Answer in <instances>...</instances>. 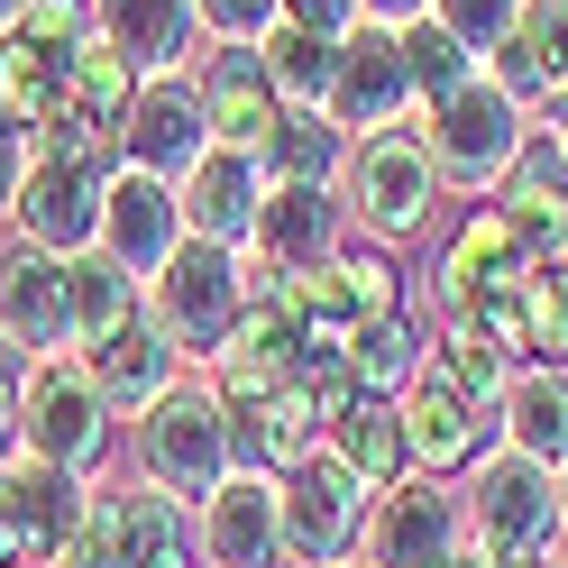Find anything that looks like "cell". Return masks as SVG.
Wrapping results in <instances>:
<instances>
[{
  "label": "cell",
  "mask_w": 568,
  "mask_h": 568,
  "mask_svg": "<svg viewBox=\"0 0 568 568\" xmlns=\"http://www.w3.org/2000/svg\"><path fill=\"white\" fill-rule=\"evenodd\" d=\"M202 148H211V111H202L193 64H184V74H148L138 101H129V120H120V165L184 184V174L202 165Z\"/></svg>",
  "instance_id": "7c38bea8"
},
{
  "label": "cell",
  "mask_w": 568,
  "mask_h": 568,
  "mask_svg": "<svg viewBox=\"0 0 568 568\" xmlns=\"http://www.w3.org/2000/svg\"><path fill=\"white\" fill-rule=\"evenodd\" d=\"M28 165H38V129H28L10 101H0V221L19 211V184H28Z\"/></svg>",
  "instance_id": "74e56055"
},
{
  "label": "cell",
  "mask_w": 568,
  "mask_h": 568,
  "mask_svg": "<svg viewBox=\"0 0 568 568\" xmlns=\"http://www.w3.org/2000/svg\"><path fill=\"white\" fill-rule=\"evenodd\" d=\"M257 64H266V83L284 92V111H322L331 101V74H339V38H312V28H266L257 38Z\"/></svg>",
  "instance_id": "1f68e13d"
},
{
  "label": "cell",
  "mask_w": 568,
  "mask_h": 568,
  "mask_svg": "<svg viewBox=\"0 0 568 568\" xmlns=\"http://www.w3.org/2000/svg\"><path fill=\"white\" fill-rule=\"evenodd\" d=\"M83 367L101 376V395H111V413H148V404L165 395L174 376H193L184 358H174V339L156 331V312H138L129 331H111L101 348H83Z\"/></svg>",
  "instance_id": "4316f807"
},
{
  "label": "cell",
  "mask_w": 568,
  "mask_h": 568,
  "mask_svg": "<svg viewBox=\"0 0 568 568\" xmlns=\"http://www.w3.org/2000/svg\"><path fill=\"white\" fill-rule=\"evenodd\" d=\"M101 514H111V531H120V568H202L193 505H174L165 486H148V477L101 486Z\"/></svg>",
  "instance_id": "cb8c5ba5"
},
{
  "label": "cell",
  "mask_w": 568,
  "mask_h": 568,
  "mask_svg": "<svg viewBox=\"0 0 568 568\" xmlns=\"http://www.w3.org/2000/svg\"><path fill=\"white\" fill-rule=\"evenodd\" d=\"M193 83H202V111H211V138L221 148H247L257 156L275 120H284V92L266 83L257 47H221V55H193Z\"/></svg>",
  "instance_id": "603a6c76"
},
{
  "label": "cell",
  "mask_w": 568,
  "mask_h": 568,
  "mask_svg": "<svg viewBox=\"0 0 568 568\" xmlns=\"http://www.w3.org/2000/svg\"><path fill=\"white\" fill-rule=\"evenodd\" d=\"M468 531L486 550H559V468L523 449H486L468 486Z\"/></svg>",
  "instance_id": "30bf717a"
},
{
  "label": "cell",
  "mask_w": 568,
  "mask_h": 568,
  "mask_svg": "<svg viewBox=\"0 0 568 568\" xmlns=\"http://www.w3.org/2000/svg\"><path fill=\"white\" fill-rule=\"evenodd\" d=\"M550 148H559V156H568V129H559V138H550Z\"/></svg>",
  "instance_id": "bcb514c9"
},
{
  "label": "cell",
  "mask_w": 568,
  "mask_h": 568,
  "mask_svg": "<svg viewBox=\"0 0 568 568\" xmlns=\"http://www.w3.org/2000/svg\"><path fill=\"white\" fill-rule=\"evenodd\" d=\"M120 165H74V156H38L19 184V211L10 230L28 247H47V257H83V247H101V193H111Z\"/></svg>",
  "instance_id": "4fadbf2b"
},
{
  "label": "cell",
  "mask_w": 568,
  "mask_h": 568,
  "mask_svg": "<svg viewBox=\"0 0 568 568\" xmlns=\"http://www.w3.org/2000/svg\"><path fill=\"white\" fill-rule=\"evenodd\" d=\"M348 247V193L339 184H266V211H257V239L247 257L275 266V275H322Z\"/></svg>",
  "instance_id": "e0dca14e"
},
{
  "label": "cell",
  "mask_w": 568,
  "mask_h": 568,
  "mask_svg": "<svg viewBox=\"0 0 568 568\" xmlns=\"http://www.w3.org/2000/svg\"><path fill=\"white\" fill-rule=\"evenodd\" d=\"M247 303H257L247 247H221V239H184L148 275V312H156V331L174 339V358H184V367L221 358V348L239 339V322H247Z\"/></svg>",
  "instance_id": "6da1fadb"
},
{
  "label": "cell",
  "mask_w": 568,
  "mask_h": 568,
  "mask_svg": "<svg viewBox=\"0 0 568 568\" xmlns=\"http://www.w3.org/2000/svg\"><path fill=\"white\" fill-rule=\"evenodd\" d=\"M322 395V449L339 458V468H358L376 495L413 477V440H404V404L395 395H367L358 376H331V385H312Z\"/></svg>",
  "instance_id": "2e32d148"
},
{
  "label": "cell",
  "mask_w": 568,
  "mask_h": 568,
  "mask_svg": "<svg viewBox=\"0 0 568 568\" xmlns=\"http://www.w3.org/2000/svg\"><path fill=\"white\" fill-rule=\"evenodd\" d=\"M19 10H28V0H0V28H10V19H19Z\"/></svg>",
  "instance_id": "f6af8a7d"
},
{
  "label": "cell",
  "mask_w": 568,
  "mask_h": 568,
  "mask_svg": "<svg viewBox=\"0 0 568 568\" xmlns=\"http://www.w3.org/2000/svg\"><path fill=\"white\" fill-rule=\"evenodd\" d=\"M523 275H531V247L514 239V221H505V211L486 202V211H468V230L449 239V257H440V284H432V294H440L449 331H458L486 294H505V284H523Z\"/></svg>",
  "instance_id": "7402d4cb"
},
{
  "label": "cell",
  "mask_w": 568,
  "mask_h": 568,
  "mask_svg": "<svg viewBox=\"0 0 568 568\" xmlns=\"http://www.w3.org/2000/svg\"><path fill=\"white\" fill-rule=\"evenodd\" d=\"M230 449H239V468H257V477H284L294 458L322 449V395H312L303 376H284L266 385V395H230Z\"/></svg>",
  "instance_id": "d6986e66"
},
{
  "label": "cell",
  "mask_w": 568,
  "mask_h": 568,
  "mask_svg": "<svg viewBox=\"0 0 568 568\" xmlns=\"http://www.w3.org/2000/svg\"><path fill=\"white\" fill-rule=\"evenodd\" d=\"M193 230H184V193L165 184V174H138V165H120L111 174V193H101V247L148 284L174 247H184Z\"/></svg>",
  "instance_id": "ac0fdd59"
},
{
  "label": "cell",
  "mask_w": 568,
  "mask_h": 568,
  "mask_svg": "<svg viewBox=\"0 0 568 568\" xmlns=\"http://www.w3.org/2000/svg\"><path fill=\"white\" fill-rule=\"evenodd\" d=\"M559 531H568V468H559Z\"/></svg>",
  "instance_id": "ee69618b"
},
{
  "label": "cell",
  "mask_w": 568,
  "mask_h": 568,
  "mask_svg": "<svg viewBox=\"0 0 568 568\" xmlns=\"http://www.w3.org/2000/svg\"><path fill=\"white\" fill-rule=\"evenodd\" d=\"M174 193H184V230H193V239L247 247V239H257V211H266V165L247 156V148H221V138H211L202 165H193Z\"/></svg>",
  "instance_id": "44dd1931"
},
{
  "label": "cell",
  "mask_w": 568,
  "mask_h": 568,
  "mask_svg": "<svg viewBox=\"0 0 568 568\" xmlns=\"http://www.w3.org/2000/svg\"><path fill=\"white\" fill-rule=\"evenodd\" d=\"M367 19H385V28H413V19H432V0H358Z\"/></svg>",
  "instance_id": "7bdbcfd3"
},
{
  "label": "cell",
  "mask_w": 568,
  "mask_h": 568,
  "mask_svg": "<svg viewBox=\"0 0 568 568\" xmlns=\"http://www.w3.org/2000/svg\"><path fill=\"white\" fill-rule=\"evenodd\" d=\"M367 505H376V486H367L358 468H339L331 449L294 458V468L275 477V514H284V559H294V568H339V559H358Z\"/></svg>",
  "instance_id": "8992f818"
},
{
  "label": "cell",
  "mask_w": 568,
  "mask_h": 568,
  "mask_svg": "<svg viewBox=\"0 0 568 568\" xmlns=\"http://www.w3.org/2000/svg\"><path fill=\"white\" fill-rule=\"evenodd\" d=\"M322 294L348 322V339H358L367 322H395V312H404V266L385 257V247H339V257L322 266Z\"/></svg>",
  "instance_id": "4dcf8cb0"
},
{
  "label": "cell",
  "mask_w": 568,
  "mask_h": 568,
  "mask_svg": "<svg viewBox=\"0 0 568 568\" xmlns=\"http://www.w3.org/2000/svg\"><path fill=\"white\" fill-rule=\"evenodd\" d=\"M495 211H505L514 239L531 247V266H550L568 247V156L550 148V138H531V148L514 156V174L495 184Z\"/></svg>",
  "instance_id": "d4e9b609"
},
{
  "label": "cell",
  "mask_w": 568,
  "mask_h": 568,
  "mask_svg": "<svg viewBox=\"0 0 568 568\" xmlns=\"http://www.w3.org/2000/svg\"><path fill=\"white\" fill-rule=\"evenodd\" d=\"M531 138H541V129H531V111H523V101L495 83V74L458 83L449 101H432V111H422V148H432L440 184H468V193H495Z\"/></svg>",
  "instance_id": "3957f363"
},
{
  "label": "cell",
  "mask_w": 568,
  "mask_h": 568,
  "mask_svg": "<svg viewBox=\"0 0 568 568\" xmlns=\"http://www.w3.org/2000/svg\"><path fill=\"white\" fill-rule=\"evenodd\" d=\"M550 266H568V247H559V257H550Z\"/></svg>",
  "instance_id": "681fc988"
},
{
  "label": "cell",
  "mask_w": 568,
  "mask_h": 568,
  "mask_svg": "<svg viewBox=\"0 0 568 568\" xmlns=\"http://www.w3.org/2000/svg\"><path fill=\"white\" fill-rule=\"evenodd\" d=\"M395 404H404V440H413V468L422 477H458V468H477V458L505 440V432H495V404H477L468 385L440 367V348L422 358V376L404 385Z\"/></svg>",
  "instance_id": "9c48e42d"
},
{
  "label": "cell",
  "mask_w": 568,
  "mask_h": 568,
  "mask_svg": "<svg viewBox=\"0 0 568 568\" xmlns=\"http://www.w3.org/2000/svg\"><path fill=\"white\" fill-rule=\"evenodd\" d=\"M92 38V0H28V10L0 28V101L38 129L55 101H64V74Z\"/></svg>",
  "instance_id": "ba28073f"
},
{
  "label": "cell",
  "mask_w": 568,
  "mask_h": 568,
  "mask_svg": "<svg viewBox=\"0 0 568 568\" xmlns=\"http://www.w3.org/2000/svg\"><path fill=\"white\" fill-rule=\"evenodd\" d=\"M111 395H101V376L64 348V358H38L28 367V404H19V449L47 458V468H74L92 477L101 458H111Z\"/></svg>",
  "instance_id": "277c9868"
},
{
  "label": "cell",
  "mask_w": 568,
  "mask_h": 568,
  "mask_svg": "<svg viewBox=\"0 0 568 568\" xmlns=\"http://www.w3.org/2000/svg\"><path fill=\"white\" fill-rule=\"evenodd\" d=\"M550 568H568V550H550Z\"/></svg>",
  "instance_id": "7dc6e473"
},
{
  "label": "cell",
  "mask_w": 568,
  "mask_h": 568,
  "mask_svg": "<svg viewBox=\"0 0 568 568\" xmlns=\"http://www.w3.org/2000/svg\"><path fill=\"white\" fill-rule=\"evenodd\" d=\"M339 568H358V559H339Z\"/></svg>",
  "instance_id": "f907efd6"
},
{
  "label": "cell",
  "mask_w": 568,
  "mask_h": 568,
  "mask_svg": "<svg viewBox=\"0 0 568 568\" xmlns=\"http://www.w3.org/2000/svg\"><path fill=\"white\" fill-rule=\"evenodd\" d=\"M440 367L468 385L477 404H505V385H514V358H505L495 339H477V331H449V339H440Z\"/></svg>",
  "instance_id": "8d00e7d4"
},
{
  "label": "cell",
  "mask_w": 568,
  "mask_h": 568,
  "mask_svg": "<svg viewBox=\"0 0 568 568\" xmlns=\"http://www.w3.org/2000/svg\"><path fill=\"white\" fill-rule=\"evenodd\" d=\"M322 111L348 129V138H376V129H404L413 111V74H404V38L385 19H358L339 38V74H331V101Z\"/></svg>",
  "instance_id": "5bb4252c"
},
{
  "label": "cell",
  "mask_w": 568,
  "mask_h": 568,
  "mask_svg": "<svg viewBox=\"0 0 568 568\" xmlns=\"http://www.w3.org/2000/svg\"><path fill=\"white\" fill-rule=\"evenodd\" d=\"M495 432H505V449L541 458V468H568V367H514L505 404H495Z\"/></svg>",
  "instance_id": "83f0119b"
},
{
  "label": "cell",
  "mask_w": 568,
  "mask_h": 568,
  "mask_svg": "<svg viewBox=\"0 0 568 568\" xmlns=\"http://www.w3.org/2000/svg\"><path fill=\"white\" fill-rule=\"evenodd\" d=\"M348 148H358V138H348L331 111H284L275 138L257 148V165H266V184H339Z\"/></svg>",
  "instance_id": "f546056e"
},
{
  "label": "cell",
  "mask_w": 568,
  "mask_h": 568,
  "mask_svg": "<svg viewBox=\"0 0 568 568\" xmlns=\"http://www.w3.org/2000/svg\"><path fill=\"white\" fill-rule=\"evenodd\" d=\"M422 358H432V348H422V331L404 322V312L395 322H367L358 339H348V376H358L367 395H404V385L422 376Z\"/></svg>",
  "instance_id": "836d02e7"
},
{
  "label": "cell",
  "mask_w": 568,
  "mask_h": 568,
  "mask_svg": "<svg viewBox=\"0 0 568 568\" xmlns=\"http://www.w3.org/2000/svg\"><path fill=\"white\" fill-rule=\"evenodd\" d=\"M468 550V495L449 477H395L367 505V531H358V568H449Z\"/></svg>",
  "instance_id": "52a82bcc"
},
{
  "label": "cell",
  "mask_w": 568,
  "mask_h": 568,
  "mask_svg": "<svg viewBox=\"0 0 568 568\" xmlns=\"http://www.w3.org/2000/svg\"><path fill=\"white\" fill-rule=\"evenodd\" d=\"M449 568H468V550H458V559H449Z\"/></svg>",
  "instance_id": "c3c4849f"
},
{
  "label": "cell",
  "mask_w": 568,
  "mask_h": 568,
  "mask_svg": "<svg viewBox=\"0 0 568 568\" xmlns=\"http://www.w3.org/2000/svg\"><path fill=\"white\" fill-rule=\"evenodd\" d=\"M395 38H404V74H413V101H422V111H432V101H449L458 83H477V74H486V64L458 47L440 19H413V28H395Z\"/></svg>",
  "instance_id": "d6a6232c"
},
{
  "label": "cell",
  "mask_w": 568,
  "mask_h": 568,
  "mask_svg": "<svg viewBox=\"0 0 568 568\" xmlns=\"http://www.w3.org/2000/svg\"><path fill=\"white\" fill-rule=\"evenodd\" d=\"M0 505H10V568H55V550L74 541L83 514H92V477L10 449L0 458Z\"/></svg>",
  "instance_id": "8fae6325"
},
{
  "label": "cell",
  "mask_w": 568,
  "mask_h": 568,
  "mask_svg": "<svg viewBox=\"0 0 568 568\" xmlns=\"http://www.w3.org/2000/svg\"><path fill=\"white\" fill-rule=\"evenodd\" d=\"M92 28L138 64V74H184L193 47H202L193 0H92Z\"/></svg>",
  "instance_id": "484cf974"
},
{
  "label": "cell",
  "mask_w": 568,
  "mask_h": 568,
  "mask_svg": "<svg viewBox=\"0 0 568 568\" xmlns=\"http://www.w3.org/2000/svg\"><path fill=\"white\" fill-rule=\"evenodd\" d=\"M468 568H550V550H486L468 531Z\"/></svg>",
  "instance_id": "b9f144b4"
},
{
  "label": "cell",
  "mask_w": 568,
  "mask_h": 568,
  "mask_svg": "<svg viewBox=\"0 0 568 568\" xmlns=\"http://www.w3.org/2000/svg\"><path fill=\"white\" fill-rule=\"evenodd\" d=\"M193 10H202V28L221 47H257L266 28H275V0H193Z\"/></svg>",
  "instance_id": "f35d334b"
},
{
  "label": "cell",
  "mask_w": 568,
  "mask_h": 568,
  "mask_svg": "<svg viewBox=\"0 0 568 568\" xmlns=\"http://www.w3.org/2000/svg\"><path fill=\"white\" fill-rule=\"evenodd\" d=\"M64 303H74V358H83V348H101L111 331H129L148 312V284L111 247H83V257H64Z\"/></svg>",
  "instance_id": "f1b7e54d"
},
{
  "label": "cell",
  "mask_w": 568,
  "mask_h": 568,
  "mask_svg": "<svg viewBox=\"0 0 568 568\" xmlns=\"http://www.w3.org/2000/svg\"><path fill=\"white\" fill-rule=\"evenodd\" d=\"M193 541H202V568H294V559H284L275 477H257V468H230L193 505Z\"/></svg>",
  "instance_id": "9a60e30c"
},
{
  "label": "cell",
  "mask_w": 568,
  "mask_h": 568,
  "mask_svg": "<svg viewBox=\"0 0 568 568\" xmlns=\"http://www.w3.org/2000/svg\"><path fill=\"white\" fill-rule=\"evenodd\" d=\"M28 367H38V358H28L19 339H0V458L19 449V404H28Z\"/></svg>",
  "instance_id": "ab89813d"
},
{
  "label": "cell",
  "mask_w": 568,
  "mask_h": 568,
  "mask_svg": "<svg viewBox=\"0 0 568 568\" xmlns=\"http://www.w3.org/2000/svg\"><path fill=\"white\" fill-rule=\"evenodd\" d=\"M129 440H138V477L165 486L174 505H202V495L239 468L230 413H221V395H211L202 376H174L148 413H129Z\"/></svg>",
  "instance_id": "7a4b0ae2"
},
{
  "label": "cell",
  "mask_w": 568,
  "mask_h": 568,
  "mask_svg": "<svg viewBox=\"0 0 568 568\" xmlns=\"http://www.w3.org/2000/svg\"><path fill=\"white\" fill-rule=\"evenodd\" d=\"M275 19L284 28H312V38H348L367 10H358V0H275Z\"/></svg>",
  "instance_id": "60d3db41"
},
{
  "label": "cell",
  "mask_w": 568,
  "mask_h": 568,
  "mask_svg": "<svg viewBox=\"0 0 568 568\" xmlns=\"http://www.w3.org/2000/svg\"><path fill=\"white\" fill-rule=\"evenodd\" d=\"M432 211H440V165H432V148H422L413 129H376V138L348 148V221L376 247L422 239Z\"/></svg>",
  "instance_id": "5b68a950"
},
{
  "label": "cell",
  "mask_w": 568,
  "mask_h": 568,
  "mask_svg": "<svg viewBox=\"0 0 568 568\" xmlns=\"http://www.w3.org/2000/svg\"><path fill=\"white\" fill-rule=\"evenodd\" d=\"M432 19H440V28H449V38H458V47H468L477 64H486L495 47H505V38H514V19H523V0H432Z\"/></svg>",
  "instance_id": "d590c367"
},
{
  "label": "cell",
  "mask_w": 568,
  "mask_h": 568,
  "mask_svg": "<svg viewBox=\"0 0 568 568\" xmlns=\"http://www.w3.org/2000/svg\"><path fill=\"white\" fill-rule=\"evenodd\" d=\"M523 358L531 367H568V266H531L523 275Z\"/></svg>",
  "instance_id": "e575fe53"
},
{
  "label": "cell",
  "mask_w": 568,
  "mask_h": 568,
  "mask_svg": "<svg viewBox=\"0 0 568 568\" xmlns=\"http://www.w3.org/2000/svg\"><path fill=\"white\" fill-rule=\"evenodd\" d=\"M0 339H19L28 358H64L74 348V303H64V257L10 239L0 247Z\"/></svg>",
  "instance_id": "ffe728a7"
}]
</instances>
